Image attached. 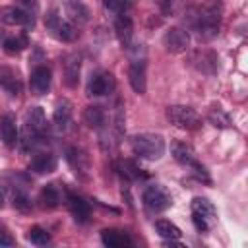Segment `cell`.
<instances>
[{
	"mask_svg": "<svg viewBox=\"0 0 248 248\" xmlns=\"http://www.w3.org/2000/svg\"><path fill=\"white\" fill-rule=\"evenodd\" d=\"M66 16L74 25H85L91 17V12L81 0H70L66 4Z\"/></svg>",
	"mask_w": 248,
	"mask_h": 248,
	"instance_id": "15",
	"label": "cell"
},
{
	"mask_svg": "<svg viewBox=\"0 0 248 248\" xmlns=\"http://www.w3.org/2000/svg\"><path fill=\"white\" fill-rule=\"evenodd\" d=\"M56 165H58V161L52 153H39L31 159L29 170H33L37 174H50L56 170Z\"/></svg>",
	"mask_w": 248,
	"mask_h": 248,
	"instance_id": "17",
	"label": "cell"
},
{
	"mask_svg": "<svg viewBox=\"0 0 248 248\" xmlns=\"http://www.w3.org/2000/svg\"><path fill=\"white\" fill-rule=\"evenodd\" d=\"M114 31H116V37H118L120 45L124 48H130L132 46V39H134V23H132L130 16L118 14V17L114 19Z\"/></svg>",
	"mask_w": 248,
	"mask_h": 248,
	"instance_id": "9",
	"label": "cell"
},
{
	"mask_svg": "<svg viewBox=\"0 0 248 248\" xmlns=\"http://www.w3.org/2000/svg\"><path fill=\"white\" fill-rule=\"evenodd\" d=\"M170 153H172L174 161H178L180 165H188V167H192V165L198 161L194 149H192L188 143H184V141H172V145H170Z\"/></svg>",
	"mask_w": 248,
	"mask_h": 248,
	"instance_id": "19",
	"label": "cell"
},
{
	"mask_svg": "<svg viewBox=\"0 0 248 248\" xmlns=\"http://www.w3.org/2000/svg\"><path fill=\"white\" fill-rule=\"evenodd\" d=\"M79 72H81V56L72 52L64 58V83L68 87H76L79 83Z\"/></svg>",
	"mask_w": 248,
	"mask_h": 248,
	"instance_id": "10",
	"label": "cell"
},
{
	"mask_svg": "<svg viewBox=\"0 0 248 248\" xmlns=\"http://www.w3.org/2000/svg\"><path fill=\"white\" fill-rule=\"evenodd\" d=\"M190 25L198 31L200 39H211L217 35L221 17H223V2L221 0H207L205 4L192 8L186 14Z\"/></svg>",
	"mask_w": 248,
	"mask_h": 248,
	"instance_id": "1",
	"label": "cell"
},
{
	"mask_svg": "<svg viewBox=\"0 0 248 248\" xmlns=\"http://www.w3.org/2000/svg\"><path fill=\"white\" fill-rule=\"evenodd\" d=\"M4 207V196H2V192H0V209Z\"/></svg>",
	"mask_w": 248,
	"mask_h": 248,
	"instance_id": "37",
	"label": "cell"
},
{
	"mask_svg": "<svg viewBox=\"0 0 248 248\" xmlns=\"http://www.w3.org/2000/svg\"><path fill=\"white\" fill-rule=\"evenodd\" d=\"M143 205L151 213H161L172 205V196L159 184H151L143 190Z\"/></svg>",
	"mask_w": 248,
	"mask_h": 248,
	"instance_id": "4",
	"label": "cell"
},
{
	"mask_svg": "<svg viewBox=\"0 0 248 248\" xmlns=\"http://www.w3.org/2000/svg\"><path fill=\"white\" fill-rule=\"evenodd\" d=\"M207 118L215 128H229L231 126V118L223 108H211L207 112Z\"/></svg>",
	"mask_w": 248,
	"mask_h": 248,
	"instance_id": "28",
	"label": "cell"
},
{
	"mask_svg": "<svg viewBox=\"0 0 248 248\" xmlns=\"http://www.w3.org/2000/svg\"><path fill=\"white\" fill-rule=\"evenodd\" d=\"M23 2H25V4H29V2H31V0H23Z\"/></svg>",
	"mask_w": 248,
	"mask_h": 248,
	"instance_id": "38",
	"label": "cell"
},
{
	"mask_svg": "<svg viewBox=\"0 0 248 248\" xmlns=\"http://www.w3.org/2000/svg\"><path fill=\"white\" fill-rule=\"evenodd\" d=\"M0 21L4 25H25V27H33V16H29V12L17 8V6H4L0 8Z\"/></svg>",
	"mask_w": 248,
	"mask_h": 248,
	"instance_id": "8",
	"label": "cell"
},
{
	"mask_svg": "<svg viewBox=\"0 0 248 248\" xmlns=\"http://www.w3.org/2000/svg\"><path fill=\"white\" fill-rule=\"evenodd\" d=\"M52 120H54V124H56L58 128H62V130L70 124V120H72V103H70L68 99L58 101V105H56V108H54V114H52Z\"/></svg>",
	"mask_w": 248,
	"mask_h": 248,
	"instance_id": "20",
	"label": "cell"
},
{
	"mask_svg": "<svg viewBox=\"0 0 248 248\" xmlns=\"http://www.w3.org/2000/svg\"><path fill=\"white\" fill-rule=\"evenodd\" d=\"M101 240L108 248H126V246L134 244L130 234L120 231V229H105V231H101Z\"/></svg>",
	"mask_w": 248,
	"mask_h": 248,
	"instance_id": "14",
	"label": "cell"
},
{
	"mask_svg": "<svg viewBox=\"0 0 248 248\" xmlns=\"http://www.w3.org/2000/svg\"><path fill=\"white\" fill-rule=\"evenodd\" d=\"M83 120H85V124H87L89 128L101 130V128L105 126L107 116H105V110H103L101 107L93 105V107H87V108L83 110Z\"/></svg>",
	"mask_w": 248,
	"mask_h": 248,
	"instance_id": "21",
	"label": "cell"
},
{
	"mask_svg": "<svg viewBox=\"0 0 248 248\" xmlns=\"http://www.w3.org/2000/svg\"><path fill=\"white\" fill-rule=\"evenodd\" d=\"M0 87L12 97H17L21 93V79L17 72L12 70L10 66H0Z\"/></svg>",
	"mask_w": 248,
	"mask_h": 248,
	"instance_id": "12",
	"label": "cell"
},
{
	"mask_svg": "<svg viewBox=\"0 0 248 248\" xmlns=\"http://www.w3.org/2000/svg\"><path fill=\"white\" fill-rule=\"evenodd\" d=\"M25 46H27V39H25V37H10V39L4 41V50H6L8 54H17V52H21Z\"/></svg>",
	"mask_w": 248,
	"mask_h": 248,
	"instance_id": "30",
	"label": "cell"
},
{
	"mask_svg": "<svg viewBox=\"0 0 248 248\" xmlns=\"http://www.w3.org/2000/svg\"><path fill=\"white\" fill-rule=\"evenodd\" d=\"M192 215L200 217L202 221H205L209 225V229H211V225L217 219V211H215L213 203L207 198H194L192 200Z\"/></svg>",
	"mask_w": 248,
	"mask_h": 248,
	"instance_id": "11",
	"label": "cell"
},
{
	"mask_svg": "<svg viewBox=\"0 0 248 248\" xmlns=\"http://www.w3.org/2000/svg\"><path fill=\"white\" fill-rule=\"evenodd\" d=\"M60 16H58V10L56 8H52V10H48L46 12V16H45V25L50 29V31H54L58 25H60Z\"/></svg>",
	"mask_w": 248,
	"mask_h": 248,
	"instance_id": "33",
	"label": "cell"
},
{
	"mask_svg": "<svg viewBox=\"0 0 248 248\" xmlns=\"http://www.w3.org/2000/svg\"><path fill=\"white\" fill-rule=\"evenodd\" d=\"M50 81H52V74L46 66H37L31 72V89L35 95H45L50 89Z\"/></svg>",
	"mask_w": 248,
	"mask_h": 248,
	"instance_id": "13",
	"label": "cell"
},
{
	"mask_svg": "<svg viewBox=\"0 0 248 248\" xmlns=\"http://www.w3.org/2000/svg\"><path fill=\"white\" fill-rule=\"evenodd\" d=\"M192 172H194V176H196L198 180H202V182H205V184H209V182H211V178H209V174H207L205 167H203V165H200L198 161L192 165Z\"/></svg>",
	"mask_w": 248,
	"mask_h": 248,
	"instance_id": "35",
	"label": "cell"
},
{
	"mask_svg": "<svg viewBox=\"0 0 248 248\" xmlns=\"http://www.w3.org/2000/svg\"><path fill=\"white\" fill-rule=\"evenodd\" d=\"M25 124H27L31 130H35V132L41 136V134L45 132V126H46V118H45L43 108H41V107H33V108H29Z\"/></svg>",
	"mask_w": 248,
	"mask_h": 248,
	"instance_id": "23",
	"label": "cell"
},
{
	"mask_svg": "<svg viewBox=\"0 0 248 248\" xmlns=\"http://www.w3.org/2000/svg\"><path fill=\"white\" fill-rule=\"evenodd\" d=\"M167 118L172 126L182 128V130H198L202 126V118L200 114L186 105H170L167 107Z\"/></svg>",
	"mask_w": 248,
	"mask_h": 248,
	"instance_id": "3",
	"label": "cell"
},
{
	"mask_svg": "<svg viewBox=\"0 0 248 248\" xmlns=\"http://www.w3.org/2000/svg\"><path fill=\"white\" fill-rule=\"evenodd\" d=\"M39 202H41L43 207L54 209V207L60 203V194H58L56 186H54V184H46V186L41 190V194H39Z\"/></svg>",
	"mask_w": 248,
	"mask_h": 248,
	"instance_id": "24",
	"label": "cell"
},
{
	"mask_svg": "<svg viewBox=\"0 0 248 248\" xmlns=\"http://www.w3.org/2000/svg\"><path fill=\"white\" fill-rule=\"evenodd\" d=\"M14 207L16 209H19V211H29L31 209V202H29V196L25 194V192H21V190H16L14 192Z\"/></svg>",
	"mask_w": 248,
	"mask_h": 248,
	"instance_id": "32",
	"label": "cell"
},
{
	"mask_svg": "<svg viewBox=\"0 0 248 248\" xmlns=\"http://www.w3.org/2000/svg\"><path fill=\"white\" fill-rule=\"evenodd\" d=\"M103 4H105V8L108 12L118 16V14H126V10L130 8L132 0H103Z\"/></svg>",
	"mask_w": 248,
	"mask_h": 248,
	"instance_id": "31",
	"label": "cell"
},
{
	"mask_svg": "<svg viewBox=\"0 0 248 248\" xmlns=\"http://www.w3.org/2000/svg\"><path fill=\"white\" fill-rule=\"evenodd\" d=\"M27 240H29L31 244H35V246H46V244L50 242V234H48V231L43 229V227H31V229L27 231Z\"/></svg>",
	"mask_w": 248,
	"mask_h": 248,
	"instance_id": "26",
	"label": "cell"
},
{
	"mask_svg": "<svg viewBox=\"0 0 248 248\" xmlns=\"http://www.w3.org/2000/svg\"><path fill=\"white\" fill-rule=\"evenodd\" d=\"M0 138H2L6 147H16L19 132H17V126H16V118L12 114L2 116V120H0Z\"/></svg>",
	"mask_w": 248,
	"mask_h": 248,
	"instance_id": "16",
	"label": "cell"
},
{
	"mask_svg": "<svg viewBox=\"0 0 248 248\" xmlns=\"http://www.w3.org/2000/svg\"><path fill=\"white\" fill-rule=\"evenodd\" d=\"M114 87H116V81L110 72H97L95 76H91V79L87 83V95L103 97V95L112 93Z\"/></svg>",
	"mask_w": 248,
	"mask_h": 248,
	"instance_id": "6",
	"label": "cell"
},
{
	"mask_svg": "<svg viewBox=\"0 0 248 248\" xmlns=\"http://www.w3.org/2000/svg\"><path fill=\"white\" fill-rule=\"evenodd\" d=\"M68 209H70V213L74 215V219L78 223H85L91 215L89 203L78 194H68Z\"/></svg>",
	"mask_w": 248,
	"mask_h": 248,
	"instance_id": "18",
	"label": "cell"
},
{
	"mask_svg": "<svg viewBox=\"0 0 248 248\" xmlns=\"http://www.w3.org/2000/svg\"><path fill=\"white\" fill-rule=\"evenodd\" d=\"M54 33H56V37H58L60 41H64V43H72V41H76L78 35H79L78 27H76L72 21H60V25L54 29Z\"/></svg>",
	"mask_w": 248,
	"mask_h": 248,
	"instance_id": "25",
	"label": "cell"
},
{
	"mask_svg": "<svg viewBox=\"0 0 248 248\" xmlns=\"http://www.w3.org/2000/svg\"><path fill=\"white\" fill-rule=\"evenodd\" d=\"M140 170H141V169H138L132 161H124V163H122V174H124L126 178H140V176H141Z\"/></svg>",
	"mask_w": 248,
	"mask_h": 248,
	"instance_id": "34",
	"label": "cell"
},
{
	"mask_svg": "<svg viewBox=\"0 0 248 248\" xmlns=\"http://www.w3.org/2000/svg\"><path fill=\"white\" fill-rule=\"evenodd\" d=\"M163 45L170 54L186 52V48L190 46V35L182 27H169L163 35Z\"/></svg>",
	"mask_w": 248,
	"mask_h": 248,
	"instance_id": "5",
	"label": "cell"
},
{
	"mask_svg": "<svg viewBox=\"0 0 248 248\" xmlns=\"http://www.w3.org/2000/svg\"><path fill=\"white\" fill-rule=\"evenodd\" d=\"M130 143H132V151L138 157L147 159V161H157L165 153V138L155 132L136 134V136H132Z\"/></svg>",
	"mask_w": 248,
	"mask_h": 248,
	"instance_id": "2",
	"label": "cell"
},
{
	"mask_svg": "<svg viewBox=\"0 0 248 248\" xmlns=\"http://www.w3.org/2000/svg\"><path fill=\"white\" fill-rule=\"evenodd\" d=\"M155 231H157V234H159L161 238H165V240H178V238L182 236V231H180L174 223H170V221H167V219L155 221Z\"/></svg>",
	"mask_w": 248,
	"mask_h": 248,
	"instance_id": "22",
	"label": "cell"
},
{
	"mask_svg": "<svg viewBox=\"0 0 248 248\" xmlns=\"http://www.w3.org/2000/svg\"><path fill=\"white\" fill-rule=\"evenodd\" d=\"M39 138V134L35 132V130H31L27 124L23 126V130H21V134H19V138H17V143L21 145V149L23 151H31V147L35 145V140Z\"/></svg>",
	"mask_w": 248,
	"mask_h": 248,
	"instance_id": "29",
	"label": "cell"
},
{
	"mask_svg": "<svg viewBox=\"0 0 248 248\" xmlns=\"http://www.w3.org/2000/svg\"><path fill=\"white\" fill-rule=\"evenodd\" d=\"M66 159H68L70 165L76 169V172H83V170L87 169L85 155H83L79 149H76V147H68V151H66Z\"/></svg>",
	"mask_w": 248,
	"mask_h": 248,
	"instance_id": "27",
	"label": "cell"
},
{
	"mask_svg": "<svg viewBox=\"0 0 248 248\" xmlns=\"http://www.w3.org/2000/svg\"><path fill=\"white\" fill-rule=\"evenodd\" d=\"M145 70H147L145 60H134L128 68V81L138 95H143L147 89V72Z\"/></svg>",
	"mask_w": 248,
	"mask_h": 248,
	"instance_id": "7",
	"label": "cell"
},
{
	"mask_svg": "<svg viewBox=\"0 0 248 248\" xmlns=\"http://www.w3.org/2000/svg\"><path fill=\"white\" fill-rule=\"evenodd\" d=\"M0 246H14V238L4 227H0Z\"/></svg>",
	"mask_w": 248,
	"mask_h": 248,
	"instance_id": "36",
	"label": "cell"
}]
</instances>
